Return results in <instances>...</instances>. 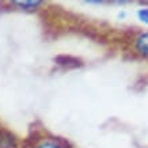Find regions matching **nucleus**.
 Returning a JSON list of instances; mask_svg holds the SVG:
<instances>
[{
    "mask_svg": "<svg viewBox=\"0 0 148 148\" xmlns=\"http://www.w3.org/2000/svg\"><path fill=\"white\" fill-rule=\"evenodd\" d=\"M136 49L139 50L140 53L148 54V33H144V34L137 37V40H136Z\"/></svg>",
    "mask_w": 148,
    "mask_h": 148,
    "instance_id": "1",
    "label": "nucleus"
},
{
    "mask_svg": "<svg viewBox=\"0 0 148 148\" xmlns=\"http://www.w3.org/2000/svg\"><path fill=\"white\" fill-rule=\"evenodd\" d=\"M14 4L22 7V10H34L41 4V1H14Z\"/></svg>",
    "mask_w": 148,
    "mask_h": 148,
    "instance_id": "2",
    "label": "nucleus"
},
{
    "mask_svg": "<svg viewBox=\"0 0 148 148\" xmlns=\"http://www.w3.org/2000/svg\"><path fill=\"white\" fill-rule=\"evenodd\" d=\"M137 16L141 22L147 23L148 25V8H143V10H139L137 11Z\"/></svg>",
    "mask_w": 148,
    "mask_h": 148,
    "instance_id": "3",
    "label": "nucleus"
},
{
    "mask_svg": "<svg viewBox=\"0 0 148 148\" xmlns=\"http://www.w3.org/2000/svg\"><path fill=\"white\" fill-rule=\"evenodd\" d=\"M37 148H61V147L57 143H54V141H42V143L37 145Z\"/></svg>",
    "mask_w": 148,
    "mask_h": 148,
    "instance_id": "4",
    "label": "nucleus"
}]
</instances>
